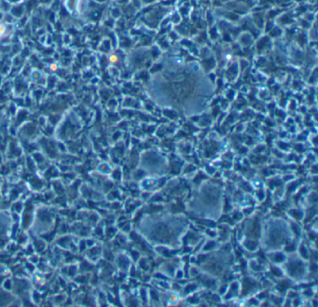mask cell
Segmentation results:
<instances>
[{
	"mask_svg": "<svg viewBox=\"0 0 318 307\" xmlns=\"http://www.w3.org/2000/svg\"><path fill=\"white\" fill-rule=\"evenodd\" d=\"M4 33H5V26L4 25H0V37H1Z\"/></svg>",
	"mask_w": 318,
	"mask_h": 307,
	"instance_id": "6da1fadb",
	"label": "cell"
},
{
	"mask_svg": "<svg viewBox=\"0 0 318 307\" xmlns=\"http://www.w3.org/2000/svg\"><path fill=\"white\" fill-rule=\"evenodd\" d=\"M51 69H52V70H55V69H56V65H51Z\"/></svg>",
	"mask_w": 318,
	"mask_h": 307,
	"instance_id": "7a4b0ae2",
	"label": "cell"
}]
</instances>
